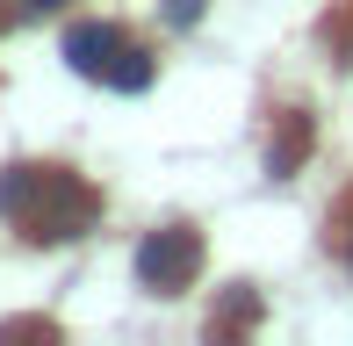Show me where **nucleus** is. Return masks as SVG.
Returning <instances> with one entry per match:
<instances>
[{"instance_id": "nucleus-2", "label": "nucleus", "mask_w": 353, "mask_h": 346, "mask_svg": "<svg viewBox=\"0 0 353 346\" xmlns=\"http://www.w3.org/2000/svg\"><path fill=\"white\" fill-rule=\"evenodd\" d=\"M195 274H202V231L166 224V231L137 238V289L144 296H181Z\"/></svg>"}, {"instance_id": "nucleus-7", "label": "nucleus", "mask_w": 353, "mask_h": 346, "mask_svg": "<svg viewBox=\"0 0 353 346\" xmlns=\"http://www.w3.org/2000/svg\"><path fill=\"white\" fill-rule=\"evenodd\" d=\"M166 14H173V22H181V29H188V22H195V14H202V0H166Z\"/></svg>"}, {"instance_id": "nucleus-8", "label": "nucleus", "mask_w": 353, "mask_h": 346, "mask_svg": "<svg viewBox=\"0 0 353 346\" xmlns=\"http://www.w3.org/2000/svg\"><path fill=\"white\" fill-rule=\"evenodd\" d=\"M339 253H346V267H353V210H346V224H339Z\"/></svg>"}, {"instance_id": "nucleus-3", "label": "nucleus", "mask_w": 353, "mask_h": 346, "mask_svg": "<svg viewBox=\"0 0 353 346\" xmlns=\"http://www.w3.org/2000/svg\"><path fill=\"white\" fill-rule=\"evenodd\" d=\"M116 51H123V29L116 22H72L65 29V65L79 72V80H108Z\"/></svg>"}, {"instance_id": "nucleus-5", "label": "nucleus", "mask_w": 353, "mask_h": 346, "mask_svg": "<svg viewBox=\"0 0 353 346\" xmlns=\"http://www.w3.org/2000/svg\"><path fill=\"white\" fill-rule=\"evenodd\" d=\"M152 72H159V58H152V51H137V43H123V51H116V65H108V87L144 94V87H152Z\"/></svg>"}, {"instance_id": "nucleus-6", "label": "nucleus", "mask_w": 353, "mask_h": 346, "mask_svg": "<svg viewBox=\"0 0 353 346\" xmlns=\"http://www.w3.org/2000/svg\"><path fill=\"white\" fill-rule=\"evenodd\" d=\"M252 310H260V296L238 281V289H231V303H223L216 318H210V332H238V325H252Z\"/></svg>"}, {"instance_id": "nucleus-4", "label": "nucleus", "mask_w": 353, "mask_h": 346, "mask_svg": "<svg viewBox=\"0 0 353 346\" xmlns=\"http://www.w3.org/2000/svg\"><path fill=\"white\" fill-rule=\"evenodd\" d=\"M303 159H310V116H303V108H288L281 130L267 137V173H274V181H288Z\"/></svg>"}, {"instance_id": "nucleus-9", "label": "nucleus", "mask_w": 353, "mask_h": 346, "mask_svg": "<svg viewBox=\"0 0 353 346\" xmlns=\"http://www.w3.org/2000/svg\"><path fill=\"white\" fill-rule=\"evenodd\" d=\"M51 8H65V0H29V14H51Z\"/></svg>"}, {"instance_id": "nucleus-1", "label": "nucleus", "mask_w": 353, "mask_h": 346, "mask_svg": "<svg viewBox=\"0 0 353 346\" xmlns=\"http://www.w3.org/2000/svg\"><path fill=\"white\" fill-rule=\"evenodd\" d=\"M0 216H14L29 245H65L101 216V195L79 181L72 166H8L0 173Z\"/></svg>"}]
</instances>
